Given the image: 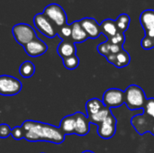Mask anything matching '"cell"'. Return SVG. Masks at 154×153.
I'll use <instances>...</instances> for the list:
<instances>
[{"label":"cell","mask_w":154,"mask_h":153,"mask_svg":"<svg viewBox=\"0 0 154 153\" xmlns=\"http://www.w3.org/2000/svg\"><path fill=\"white\" fill-rule=\"evenodd\" d=\"M22 128L24 139L29 142H49L60 144L65 140V134L60 127L48 124L27 120L23 122Z\"/></svg>","instance_id":"obj_1"},{"label":"cell","mask_w":154,"mask_h":153,"mask_svg":"<svg viewBox=\"0 0 154 153\" xmlns=\"http://www.w3.org/2000/svg\"><path fill=\"white\" fill-rule=\"evenodd\" d=\"M146 99L143 89L137 85H130L125 91V104L131 111L143 109Z\"/></svg>","instance_id":"obj_2"},{"label":"cell","mask_w":154,"mask_h":153,"mask_svg":"<svg viewBox=\"0 0 154 153\" xmlns=\"http://www.w3.org/2000/svg\"><path fill=\"white\" fill-rule=\"evenodd\" d=\"M12 33L15 41L20 45H26L32 40L37 38L33 28L27 23H17L12 28Z\"/></svg>","instance_id":"obj_3"},{"label":"cell","mask_w":154,"mask_h":153,"mask_svg":"<svg viewBox=\"0 0 154 153\" xmlns=\"http://www.w3.org/2000/svg\"><path fill=\"white\" fill-rule=\"evenodd\" d=\"M42 14L49 18L56 27H61L67 24V14L64 9L58 4H50L48 5Z\"/></svg>","instance_id":"obj_4"},{"label":"cell","mask_w":154,"mask_h":153,"mask_svg":"<svg viewBox=\"0 0 154 153\" xmlns=\"http://www.w3.org/2000/svg\"><path fill=\"white\" fill-rule=\"evenodd\" d=\"M22 83L19 79L12 76H0V95L11 96L17 95L22 90Z\"/></svg>","instance_id":"obj_5"},{"label":"cell","mask_w":154,"mask_h":153,"mask_svg":"<svg viewBox=\"0 0 154 153\" xmlns=\"http://www.w3.org/2000/svg\"><path fill=\"white\" fill-rule=\"evenodd\" d=\"M33 24L35 28L48 38H54L57 35V29L54 23L47 18L42 13L37 14L33 17Z\"/></svg>","instance_id":"obj_6"},{"label":"cell","mask_w":154,"mask_h":153,"mask_svg":"<svg viewBox=\"0 0 154 153\" xmlns=\"http://www.w3.org/2000/svg\"><path fill=\"white\" fill-rule=\"evenodd\" d=\"M106 107L116 108L119 107L125 104V91L118 88H110L107 89L102 99Z\"/></svg>","instance_id":"obj_7"},{"label":"cell","mask_w":154,"mask_h":153,"mask_svg":"<svg viewBox=\"0 0 154 153\" xmlns=\"http://www.w3.org/2000/svg\"><path fill=\"white\" fill-rule=\"evenodd\" d=\"M131 124L139 134L143 135L146 133H151L154 124V119L143 113L134 116L131 119Z\"/></svg>","instance_id":"obj_8"},{"label":"cell","mask_w":154,"mask_h":153,"mask_svg":"<svg viewBox=\"0 0 154 153\" xmlns=\"http://www.w3.org/2000/svg\"><path fill=\"white\" fill-rule=\"evenodd\" d=\"M116 132V119L111 113L108 117L98 125L97 133L104 140L111 139Z\"/></svg>","instance_id":"obj_9"},{"label":"cell","mask_w":154,"mask_h":153,"mask_svg":"<svg viewBox=\"0 0 154 153\" xmlns=\"http://www.w3.org/2000/svg\"><path fill=\"white\" fill-rule=\"evenodd\" d=\"M82 28L87 32L88 38L91 39H97L101 34V29L100 24L97 22L96 19L91 17H85L79 21Z\"/></svg>","instance_id":"obj_10"},{"label":"cell","mask_w":154,"mask_h":153,"mask_svg":"<svg viewBox=\"0 0 154 153\" xmlns=\"http://www.w3.org/2000/svg\"><path fill=\"white\" fill-rule=\"evenodd\" d=\"M23 48H24L25 52L31 57L41 56V55L44 54L48 50L46 43L44 41H42V40H40L39 38L32 40V41H30L29 43L24 45Z\"/></svg>","instance_id":"obj_11"},{"label":"cell","mask_w":154,"mask_h":153,"mask_svg":"<svg viewBox=\"0 0 154 153\" xmlns=\"http://www.w3.org/2000/svg\"><path fill=\"white\" fill-rule=\"evenodd\" d=\"M75 115V134L79 136H85L89 133L90 123L88 117L81 112H77Z\"/></svg>","instance_id":"obj_12"},{"label":"cell","mask_w":154,"mask_h":153,"mask_svg":"<svg viewBox=\"0 0 154 153\" xmlns=\"http://www.w3.org/2000/svg\"><path fill=\"white\" fill-rule=\"evenodd\" d=\"M106 58L109 63L115 65L116 68H119V69L128 66L131 61V57L129 53L124 49L117 54H109Z\"/></svg>","instance_id":"obj_13"},{"label":"cell","mask_w":154,"mask_h":153,"mask_svg":"<svg viewBox=\"0 0 154 153\" xmlns=\"http://www.w3.org/2000/svg\"><path fill=\"white\" fill-rule=\"evenodd\" d=\"M71 41L74 43H80L88 39L85 30L82 28L79 21L73 22L71 24Z\"/></svg>","instance_id":"obj_14"},{"label":"cell","mask_w":154,"mask_h":153,"mask_svg":"<svg viewBox=\"0 0 154 153\" xmlns=\"http://www.w3.org/2000/svg\"><path fill=\"white\" fill-rule=\"evenodd\" d=\"M140 23L145 32H154V10H144L140 15Z\"/></svg>","instance_id":"obj_15"},{"label":"cell","mask_w":154,"mask_h":153,"mask_svg":"<svg viewBox=\"0 0 154 153\" xmlns=\"http://www.w3.org/2000/svg\"><path fill=\"white\" fill-rule=\"evenodd\" d=\"M76 51L77 48L72 41H62L57 48V52L62 58V60L76 55Z\"/></svg>","instance_id":"obj_16"},{"label":"cell","mask_w":154,"mask_h":153,"mask_svg":"<svg viewBox=\"0 0 154 153\" xmlns=\"http://www.w3.org/2000/svg\"><path fill=\"white\" fill-rule=\"evenodd\" d=\"M101 33H103L107 39L112 38L118 32L116 21L112 19H106L100 23Z\"/></svg>","instance_id":"obj_17"},{"label":"cell","mask_w":154,"mask_h":153,"mask_svg":"<svg viewBox=\"0 0 154 153\" xmlns=\"http://www.w3.org/2000/svg\"><path fill=\"white\" fill-rule=\"evenodd\" d=\"M60 128L65 135L75 133V115H70L65 116L60 122Z\"/></svg>","instance_id":"obj_18"},{"label":"cell","mask_w":154,"mask_h":153,"mask_svg":"<svg viewBox=\"0 0 154 153\" xmlns=\"http://www.w3.org/2000/svg\"><path fill=\"white\" fill-rule=\"evenodd\" d=\"M106 106L103 103L102 100L98 99V98H92L89 99L87 104H86V110H87V115L88 116L93 115L97 113H98L99 111H101L102 109H104Z\"/></svg>","instance_id":"obj_19"},{"label":"cell","mask_w":154,"mask_h":153,"mask_svg":"<svg viewBox=\"0 0 154 153\" xmlns=\"http://www.w3.org/2000/svg\"><path fill=\"white\" fill-rule=\"evenodd\" d=\"M111 113L112 112H111L110 108L105 107L104 109H102L98 113H97V114H95L93 115L88 116V120H89L90 124H96V125H99L101 123H103L108 117V115Z\"/></svg>","instance_id":"obj_20"},{"label":"cell","mask_w":154,"mask_h":153,"mask_svg":"<svg viewBox=\"0 0 154 153\" xmlns=\"http://www.w3.org/2000/svg\"><path fill=\"white\" fill-rule=\"evenodd\" d=\"M35 72V67L34 64L32 61H24L19 68V73L23 78H31Z\"/></svg>","instance_id":"obj_21"},{"label":"cell","mask_w":154,"mask_h":153,"mask_svg":"<svg viewBox=\"0 0 154 153\" xmlns=\"http://www.w3.org/2000/svg\"><path fill=\"white\" fill-rule=\"evenodd\" d=\"M116 26H117L118 32L125 33V32H126L127 29L129 28L130 17L126 14H120L117 17V19L116 20Z\"/></svg>","instance_id":"obj_22"},{"label":"cell","mask_w":154,"mask_h":153,"mask_svg":"<svg viewBox=\"0 0 154 153\" xmlns=\"http://www.w3.org/2000/svg\"><path fill=\"white\" fill-rule=\"evenodd\" d=\"M57 34L63 41H71V25L67 23L61 27H59V30H57Z\"/></svg>","instance_id":"obj_23"},{"label":"cell","mask_w":154,"mask_h":153,"mask_svg":"<svg viewBox=\"0 0 154 153\" xmlns=\"http://www.w3.org/2000/svg\"><path fill=\"white\" fill-rule=\"evenodd\" d=\"M79 64V59L77 55H73L63 59V65L68 69H75Z\"/></svg>","instance_id":"obj_24"},{"label":"cell","mask_w":154,"mask_h":153,"mask_svg":"<svg viewBox=\"0 0 154 153\" xmlns=\"http://www.w3.org/2000/svg\"><path fill=\"white\" fill-rule=\"evenodd\" d=\"M143 113L154 119V97L147 98L143 106Z\"/></svg>","instance_id":"obj_25"},{"label":"cell","mask_w":154,"mask_h":153,"mask_svg":"<svg viewBox=\"0 0 154 153\" xmlns=\"http://www.w3.org/2000/svg\"><path fill=\"white\" fill-rule=\"evenodd\" d=\"M97 51L101 55H103L105 57H107L110 54V52H111V42L106 41V42L100 43L97 46Z\"/></svg>","instance_id":"obj_26"},{"label":"cell","mask_w":154,"mask_h":153,"mask_svg":"<svg viewBox=\"0 0 154 153\" xmlns=\"http://www.w3.org/2000/svg\"><path fill=\"white\" fill-rule=\"evenodd\" d=\"M108 41H110L112 44H116V45H119V46H123V44L125 41V36L123 32H118L115 36H113L110 39H107Z\"/></svg>","instance_id":"obj_27"},{"label":"cell","mask_w":154,"mask_h":153,"mask_svg":"<svg viewBox=\"0 0 154 153\" xmlns=\"http://www.w3.org/2000/svg\"><path fill=\"white\" fill-rule=\"evenodd\" d=\"M141 45H142V47H143L144 50H151V49L154 48L153 37H150V36L145 35V36L143 37V39L142 40Z\"/></svg>","instance_id":"obj_28"},{"label":"cell","mask_w":154,"mask_h":153,"mask_svg":"<svg viewBox=\"0 0 154 153\" xmlns=\"http://www.w3.org/2000/svg\"><path fill=\"white\" fill-rule=\"evenodd\" d=\"M11 135L14 140H21L24 138V133L22 128V126H15L14 129H12Z\"/></svg>","instance_id":"obj_29"},{"label":"cell","mask_w":154,"mask_h":153,"mask_svg":"<svg viewBox=\"0 0 154 153\" xmlns=\"http://www.w3.org/2000/svg\"><path fill=\"white\" fill-rule=\"evenodd\" d=\"M11 132L12 129L9 127V125L7 124H0V138L2 139H5L7 138L9 135H11Z\"/></svg>","instance_id":"obj_30"},{"label":"cell","mask_w":154,"mask_h":153,"mask_svg":"<svg viewBox=\"0 0 154 153\" xmlns=\"http://www.w3.org/2000/svg\"><path fill=\"white\" fill-rule=\"evenodd\" d=\"M151 133H152V135H154V124H153V126H152V131H151Z\"/></svg>","instance_id":"obj_31"},{"label":"cell","mask_w":154,"mask_h":153,"mask_svg":"<svg viewBox=\"0 0 154 153\" xmlns=\"http://www.w3.org/2000/svg\"><path fill=\"white\" fill-rule=\"evenodd\" d=\"M82 153H94L93 151H83Z\"/></svg>","instance_id":"obj_32"}]
</instances>
